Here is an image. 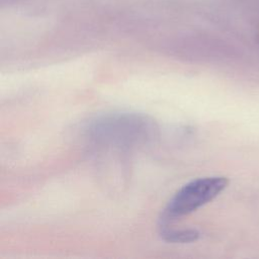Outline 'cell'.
Masks as SVG:
<instances>
[{
    "label": "cell",
    "instance_id": "6da1fadb",
    "mask_svg": "<svg viewBox=\"0 0 259 259\" xmlns=\"http://www.w3.org/2000/svg\"><path fill=\"white\" fill-rule=\"evenodd\" d=\"M229 184L224 176L196 178L184 184L168 201L163 210V225L197 210L202 205L214 199Z\"/></svg>",
    "mask_w": 259,
    "mask_h": 259
},
{
    "label": "cell",
    "instance_id": "7a4b0ae2",
    "mask_svg": "<svg viewBox=\"0 0 259 259\" xmlns=\"http://www.w3.org/2000/svg\"><path fill=\"white\" fill-rule=\"evenodd\" d=\"M161 238L168 243H191L200 238V233L195 229H169L163 227Z\"/></svg>",
    "mask_w": 259,
    "mask_h": 259
}]
</instances>
